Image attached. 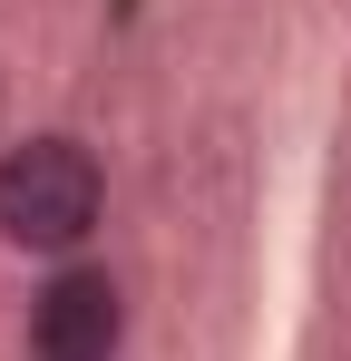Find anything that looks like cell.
Wrapping results in <instances>:
<instances>
[{
  "label": "cell",
  "instance_id": "cell-1",
  "mask_svg": "<svg viewBox=\"0 0 351 361\" xmlns=\"http://www.w3.org/2000/svg\"><path fill=\"white\" fill-rule=\"evenodd\" d=\"M108 225V166L88 137L39 127L20 147H0V244L30 264H78Z\"/></svg>",
  "mask_w": 351,
  "mask_h": 361
},
{
  "label": "cell",
  "instance_id": "cell-2",
  "mask_svg": "<svg viewBox=\"0 0 351 361\" xmlns=\"http://www.w3.org/2000/svg\"><path fill=\"white\" fill-rule=\"evenodd\" d=\"M30 361H117L127 352V283L108 264H49L39 293H30V322H20Z\"/></svg>",
  "mask_w": 351,
  "mask_h": 361
}]
</instances>
